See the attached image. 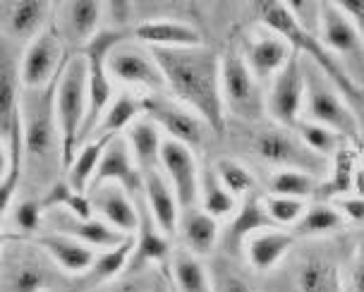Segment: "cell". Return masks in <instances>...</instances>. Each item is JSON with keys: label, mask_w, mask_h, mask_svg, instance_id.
I'll return each mask as SVG.
<instances>
[{"label": "cell", "mask_w": 364, "mask_h": 292, "mask_svg": "<svg viewBox=\"0 0 364 292\" xmlns=\"http://www.w3.org/2000/svg\"><path fill=\"white\" fill-rule=\"evenodd\" d=\"M166 77L168 94L199 115L211 132H225L220 55L213 48H149Z\"/></svg>", "instance_id": "obj_1"}, {"label": "cell", "mask_w": 364, "mask_h": 292, "mask_svg": "<svg viewBox=\"0 0 364 292\" xmlns=\"http://www.w3.org/2000/svg\"><path fill=\"white\" fill-rule=\"evenodd\" d=\"M255 8H257V15L266 29L273 31V34H281L283 38H288V43L297 50V53L307 55L311 63L318 65V70L336 84V89L343 94V99L353 106L357 118L362 122V129H364V89L348 75V70L343 67L341 60H338V58L331 53L318 38L304 34V31L297 27V22L292 19L285 3H259Z\"/></svg>", "instance_id": "obj_2"}, {"label": "cell", "mask_w": 364, "mask_h": 292, "mask_svg": "<svg viewBox=\"0 0 364 292\" xmlns=\"http://www.w3.org/2000/svg\"><path fill=\"white\" fill-rule=\"evenodd\" d=\"M55 84L46 89L27 92L22 99V120H24V163L36 168V175L50 180L55 166L63 163V137L55 118Z\"/></svg>", "instance_id": "obj_3"}, {"label": "cell", "mask_w": 364, "mask_h": 292, "mask_svg": "<svg viewBox=\"0 0 364 292\" xmlns=\"http://www.w3.org/2000/svg\"><path fill=\"white\" fill-rule=\"evenodd\" d=\"M245 146L252 158L276 171H304L311 175L328 173V158L309 151L295 129L281 127L273 120L247 125Z\"/></svg>", "instance_id": "obj_4"}, {"label": "cell", "mask_w": 364, "mask_h": 292, "mask_svg": "<svg viewBox=\"0 0 364 292\" xmlns=\"http://www.w3.org/2000/svg\"><path fill=\"white\" fill-rule=\"evenodd\" d=\"M302 67H304V118L333 129L336 134H341L350 144L362 146L364 129L353 106L343 99V94L336 89V84L307 55H302Z\"/></svg>", "instance_id": "obj_5"}, {"label": "cell", "mask_w": 364, "mask_h": 292, "mask_svg": "<svg viewBox=\"0 0 364 292\" xmlns=\"http://www.w3.org/2000/svg\"><path fill=\"white\" fill-rule=\"evenodd\" d=\"M89 110V63L80 50L70 53L55 84V118L63 137V166L73 163L80 148L82 127Z\"/></svg>", "instance_id": "obj_6"}, {"label": "cell", "mask_w": 364, "mask_h": 292, "mask_svg": "<svg viewBox=\"0 0 364 292\" xmlns=\"http://www.w3.org/2000/svg\"><path fill=\"white\" fill-rule=\"evenodd\" d=\"M3 292H48L58 281V266L36 242L10 237L0 254Z\"/></svg>", "instance_id": "obj_7"}, {"label": "cell", "mask_w": 364, "mask_h": 292, "mask_svg": "<svg viewBox=\"0 0 364 292\" xmlns=\"http://www.w3.org/2000/svg\"><path fill=\"white\" fill-rule=\"evenodd\" d=\"M220 87H223V106L245 125L262 122L266 113V96L262 82L247 65L242 48L230 43L220 55Z\"/></svg>", "instance_id": "obj_8"}, {"label": "cell", "mask_w": 364, "mask_h": 292, "mask_svg": "<svg viewBox=\"0 0 364 292\" xmlns=\"http://www.w3.org/2000/svg\"><path fill=\"white\" fill-rule=\"evenodd\" d=\"M141 113L151 118L156 125L168 132V139H175L180 144L190 146L192 151L206 148L211 137V127L199 118L194 110L182 106L175 99H168L166 94L141 96Z\"/></svg>", "instance_id": "obj_9"}, {"label": "cell", "mask_w": 364, "mask_h": 292, "mask_svg": "<svg viewBox=\"0 0 364 292\" xmlns=\"http://www.w3.org/2000/svg\"><path fill=\"white\" fill-rule=\"evenodd\" d=\"M318 41L341 60L348 75L362 87L364 80V38L350 24V19L338 10L336 3L323 0L321 5V34Z\"/></svg>", "instance_id": "obj_10"}, {"label": "cell", "mask_w": 364, "mask_h": 292, "mask_svg": "<svg viewBox=\"0 0 364 292\" xmlns=\"http://www.w3.org/2000/svg\"><path fill=\"white\" fill-rule=\"evenodd\" d=\"M68 58L70 55H65V41L55 27H48L24 48V55L19 60V82L27 92L50 87L60 77Z\"/></svg>", "instance_id": "obj_11"}, {"label": "cell", "mask_w": 364, "mask_h": 292, "mask_svg": "<svg viewBox=\"0 0 364 292\" xmlns=\"http://www.w3.org/2000/svg\"><path fill=\"white\" fill-rule=\"evenodd\" d=\"M266 113L281 127L295 129L304 113V67L302 55L295 50L290 63L273 77L266 94Z\"/></svg>", "instance_id": "obj_12"}, {"label": "cell", "mask_w": 364, "mask_h": 292, "mask_svg": "<svg viewBox=\"0 0 364 292\" xmlns=\"http://www.w3.org/2000/svg\"><path fill=\"white\" fill-rule=\"evenodd\" d=\"M106 67L113 80L127 84V87L144 89L146 96L168 94L166 77L149 48H141L136 43H122L108 58Z\"/></svg>", "instance_id": "obj_13"}, {"label": "cell", "mask_w": 364, "mask_h": 292, "mask_svg": "<svg viewBox=\"0 0 364 292\" xmlns=\"http://www.w3.org/2000/svg\"><path fill=\"white\" fill-rule=\"evenodd\" d=\"M161 171L166 173L175 197L180 201V209H194L199 204L201 171L192 148L175 139H166L164 148H161Z\"/></svg>", "instance_id": "obj_14"}, {"label": "cell", "mask_w": 364, "mask_h": 292, "mask_svg": "<svg viewBox=\"0 0 364 292\" xmlns=\"http://www.w3.org/2000/svg\"><path fill=\"white\" fill-rule=\"evenodd\" d=\"M106 15V3L96 0H70L55 5V31L73 53L82 50L101 31V19Z\"/></svg>", "instance_id": "obj_15"}, {"label": "cell", "mask_w": 364, "mask_h": 292, "mask_svg": "<svg viewBox=\"0 0 364 292\" xmlns=\"http://www.w3.org/2000/svg\"><path fill=\"white\" fill-rule=\"evenodd\" d=\"M87 194L96 218H101L103 223H108L110 228L122 232V235H134L139 228V206L125 187L103 183L89 187Z\"/></svg>", "instance_id": "obj_16"}, {"label": "cell", "mask_w": 364, "mask_h": 292, "mask_svg": "<svg viewBox=\"0 0 364 292\" xmlns=\"http://www.w3.org/2000/svg\"><path fill=\"white\" fill-rule=\"evenodd\" d=\"M55 12L53 3L46 0H3V38L17 43H29L48 29V19Z\"/></svg>", "instance_id": "obj_17"}, {"label": "cell", "mask_w": 364, "mask_h": 292, "mask_svg": "<svg viewBox=\"0 0 364 292\" xmlns=\"http://www.w3.org/2000/svg\"><path fill=\"white\" fill-rule=\"evenodd\" d=\"M103 183H115V185L125 187L134 199L144 197V175H141L139 166H136V161L132 156V148H129L127 139L122 137V134L108 141L91 187L103 185Z\"/></svg>", "instance_id": "obj_18"}, {"label": "cell", "mask_w": 364, "mask_h": 292, "mask_svg": "<svg viewBox=\"0 0 364 292\" xmlns=\"http://www.w3.org/2000/svg\"><path fill=\"white\" fill-rule=\"evenodd\" d=\"M136 206H139V228L134 232V252L132 259H129L127 274H146V269L151 264H171L175 249L171 247L168 235L156 225L154 216L149 213L144 197L136 199Z\"/></svg>", "instance_id": "obj_19"}, {"label": "cell", "mask_w": 364, "mask_h": 292, "mask_svg": "<svg viewBox=\"0 0 364 292\" xmlns=\"http://www.w3.org/2000/svg\"><path fill=\"white\" fill-rule=\"evenodd\" d=\"M46 225L48 230L63 232L68 237L80 239L82 244L91 247V249H113V247L122 244L129 235H122V232L113 230L108 223H103L101 218H77L73 213L63 211V209H53V211H46Z\"/></svg>", "instance_id": "obj_20"}, {"label": "cell", "mask_w": 364, "mask_h": 292, "mask_svg": "<svg viewBox=\"0 0 364 292\" xmlns=\"http://www.w3.org/2000/svg\"><path fill=\"white\" fill-rule=\"evenodd\" d=\"M269 228H276V225H273V220L266 213L264 197H259L255 192L240 201L237 213L230 218L225 230L220 232V247H223L228 256H237L242 252V247L247 244V239Z\"/></svg>", "instance_id": "obj_21"}, {"label": "cell", "mask_w": 364, "mask_h": 292, "mask_svg": "<svg viewBox=\"0 0 364 292\" xmlns=\"http://www.w3.org/2000/svg\"><path fill=\"white\" fill-rule=\"evenodd\" d=\"M240 48H242L245 60L259 82H273V77L281 72L290 63V58L295 55V48L288 43V38L273 34V31L247 38Z\"/></svg>", "instance_id": "obj_22"}, {"label": "cell", "mask_w": 364, "mask_h": 292, "mask_svg": "<svg viewBox=\"0 0 364 292\" xmlns=\"http://www.w3.org/2000/svg\"><path fill=\"white\" fill-rule=\"evenodd\" d=\"M295 292H343L341 266L326 252H304L292 266Z\"/></svg>", "instance_id": "obj_23"}, {"label": "cell", "mask_w": 364, "mask_h": 292, "mask_svg": "<svg viewBox=\"0 0 364 292\" xmlns=\"http://www.w3.org/2000/svg\"><path fill=\"white\" fill-rule=\"evenodd\" d=\"M36 244L53 259V264L63 274L68 276H80V274H89L91 266L96 261V249L82 244L80 239L68 237L63 232L55 230H46L36 237Z\"/></svg>", "instance_id": "obj_24"}, {"label": "cell", "mask_w": 364, "mask_h": 292, "mask_svg": "<svg viewBox=\"0 0 364 292\" xmlns=\"http://www.w3.org/2000/svg\"><path fill=\"white\" fill-rule=\"evenodd\" d=\"M132 36L149 48H194L204 46L201 34L194 27L178 19H149V22L136 24Z\"/></svg>", "instance_id": "obj_25"}, {"label": "cell", "mask_w": 364, "mask_h": 292, "mask_svg": "<svg viewBox=\"0 0 364 292\" xmlns=\"http://www.w3.org/2000/svg\"><path fill=\"white\" fill-rule=\"evenodd\" d=\"M144 201H146L149 213H151L156 220V225H159L168 237L175 235V230H178V225H180V201L175 197L173 187L161 168L159 171L144 173Z\"/></svg>", "instance_id": "obj_26"}, {"label": "cell", "mask_w": 364, "mask_h": 292, "mask_svg": "<svg viewBox=\"0 0 364 292\" xmlns=\"http://www.w3.org/2000/svg\"><path fill=\"white\" fill-rule=\"evenodd\" d=\"M292 244H295V235L288 230H278V228L262 230V232H257L255 237L247 239V244H245L247 264L255 271H259V274L273 271L290 254Z\"/></svg>", "instance_id": "obj_27"}, {"label": "cell", "mask_w": 364, "mask_h": 292, "mask_svg": "<svg viewBox=\"0 0 364 292\" xmlns=\"http://www.w3.org/2000/svg\"><path fill=\"white\" fill-rule=\"evenodd\" d=\"M180 235L185 239V249H190L194 256H209L216 249L220 239L218 220L209 216L201 206L185 209L180 213Z\"/></svg>", "instance_id": "obj_28"}, {"label": "cell", "mask_w": 364, "mask_h": 292, "mask_svg": "<svg viewBox=\"0 0 364 292\" xmlns=\"http://www.w3.org/2000/svg\"><path fill=\"white\" fill-rule=\"evenodd\" d=\"M125 139L132 156L139 166L141 175L149 171H159L161 168V148H164V137H161V127L151 118H139L132 122V127L125 132Z\"/></svg>", "instance_id": "obj_29"}, {"label": "cell", "mask_w": 364, "mask_h": 292, "mask_svg": "<svg viewBox=\"0 0 364 292\" xmlns=\"http://www.w3.org/2000/svg\"><path fill=\"white\" fill-rule=\"evenodd\" d=\"M168 266H171V283L178 292H213L211 271L190 249H175Z\"/></svg>", "instance_id": "obj_30"}, {"label": "cell", "mask_w": 364, "mask_h": 292, "mask_svg": "<svg viewBox=\"0 0 364 292\" xmlns=\"http://www.w3.org/2000/svg\"><path fill=\"white\" fill-rule=\"evenodd\" d=\"M355 171H357V153L353 151V144L346 141L338 153L333 156V163H331V175L328 180H323L318 187V199L333 201L338 197H346V194L355 192Z\"/></svg>", "instance_id": "obj_31"}, {"label": "cell", "mask_w": 364, "mask_h": 292, "mask_svg": "<svg viewBox=\"0 0 364 292\" xmlns=\"http://www.w3.org/2000/svg\"><path fill=\"white\" fill-rule=\"evenodd\" d=\"M199 201L204 209L213 218H232L240 209V201L232 192H228V187L220 183L216 168L206 166L201 171V187H199Z\"/></svg>", "instance_id": "obj_32"}, {"label": "cell", "mask_w": 364, "mask_h": 292, "mask_svg": "<svg viewBox=\"0 0 364 292\" xmlns=\"http://www.w3.org/2000/svg\"><path fill=\"white\" fill-rule=\"evenodd\" d=\"M139 113H141V99H136L132 94H120L118 99L110 103V108L106 110L101 125L96 127L91 139L120 137V132H127V129L132 127V122L139 120Z\"/></svg>", "instance_id": "obj_33"}, {"label": "cell", "mask_w": 364, "mask_h": 292, "mask_svg": "<svg viewBox=\"0 0 364 292\" xmlns=\"http://www.w3.org/2000/svg\"><path fill=\"white\" fill-rule=\"evenodd\" d=\"M108 141L110 139H106V137L91 139L75 153L73 163H70V168H68V183L73 185L77 192H84V194L89 192V187H91V183H94V178H96V171H99V163L103 158V151H106Z\"/></svg>", "instance_id": "obj_34"}, {"label": "cell", "mask_w": 364, "mask_h": 292, "mask_svg": "<svg viewBox=\"0 0 364 292\" xmlns=\"http://www.w3.org/2000/svg\"><path fill=\"white\" fill-rule=\"evenodd\" d=\"M346 228V218L341 216V211L333 204L318 201V204L307 206L304 216L297 220L292 235L295 237H323L331 232H338Z\"/></svg>", "instance_id": "obj_35"}, {"label": "cell", "mask_w": 364, "mask_h": 292, "mask_svg": "<svg viewBox=\"0 0 364 292\" xmlns=\"http://www.w3.org/2000/svg\"><path fill=\"white\" fill-rule=\"evenodd\" d=\"M132 252H134V235H129L125 242L113 247V249L99 252L94 266L89 271V281L94 285H108L118 281L122 274H127Z\"/></svg>", "instance_id": "obj_36"}, {"label": "cell", "mask_w": 364, "mask_h": 292, "mask_svg": "<svg viewBox=\"0 0 364 292\" xmlns=\"http://www.w3.org/2000/svg\"><path fill=\"white\" fill-rule=\"evenodd\" d=\"M318 180L316 175L304 171H276L269 180V192L278 197H292V199H309L318 194Z\"/></svg>", "instance_id": "obj_37"}, {"label": "cell", "mask_w": 364, "mask_h": 292, "mask_svg": "<svg viewBox=\"0 0 364 292\" xmlns=\"http://www.w3.org/2000/svg\"><path fill=\"white\" fill-rule=\"evenodd\" d=\"M295 132H297V137L304 141V146H307L309 151L318 153L321 158H333L338 153V148L346 144V139H343L341 134H336L333 129L318 125V122H311L307 118H302L297 122Z\"/></svg>", "instance_id": "obj_38"}, {"label": "cell", "mask_w": 364, "mask_h": 292, "mask_svg": "<svg viewBox=\"0 0 364 292\" xmlns=\"http://www.w3.org/2000/svg\"><path fill=\"white\" fill-rule=\"evenodd\" d=\"M213 168H216L220 183L228 187V192L235 194L240 201L257 192L255 190V187H257L255 175L250 173V168L240 163V161H235V158H218Z\"/></svg>", "instance_id": "obj_39"}, {"label": "cell", "mask_w": 364, "mask_h": 292, "mask_svg": "<svg viewBox=\"0 0 364 292\" xmlns=\"http://www.w3.org/2000/svg\"><path fill=\"white\" fill-rule=\"evenodd\" d=\"M264 206L269 218L273 220L276 228H288V225H297V220L304 216L307 206L302 199H292V197H278V194H269L264 197Z\"/></svg>", "instance_id": "obj_40"}, {"label": "cell", "mask_w": 364, "mask_h": 292, "mask_svg": "<svg viewBox=\"0 0 364 292\" xmlns=\"http://www.w3.org/2000/svg\"><path fill=\"white\" fill-rule=\"evenodd\" d=\"M46 223V211L41 206V201H31L24 199L17 206H12V225L17 230L19 239H29L34 237L41 225Z\"/></svg>", "instance_id": "obj_41"}, {"label": "cell", "mask_w": 364, "mask_h": 292, "mask_svg": "<svg viewBox=\"0 0 364 292\" xmlns=\"http://www.w3.org/2000/svg\"><path fill=\"white\" fill-rule=\"evenodd\" d=\"M288 12L292 15V19L297 22L304 34L318 38L321 34V5L323 0H290Z\"/></svg>", "instance_id": "obj_42"}, {"label": "cell", "mask_w": 364, "mask_h": 292, "mask_svg": "<svg viewBox=\"0 0 364 292\" xmlns=\"http://www.w3.org/2000/svg\"><path fill=\"white\" fill-rule=\"evenodd\" d=\"M211 285L213 292H255L250 281L225 261H220L211 269Z\"/></svg>", "instance_id": "obj_43"}, {"label": "cell", "mask_w": 364, "mask_h": 292, "mask_svg": "<svg viewBox=\"0 0 364 292\" xmlns=\"http://www.w3.org/2000/svg\"><path fill=\"white\" fill-rule=\"evenodd\" d=\"M134 10H136V3H129V0H110V3H106L108 29L129 31V27L134 24V19H139L134 15Z\"/></svg>", "instance_id": "obj_44"}, {"label": "cell", "mask_w": 364, "mask_h": 292, "mask_svg": "<svg viewBox=\"0 0 364 292\" xmlns=\"http://www.w3.org/2000/svg\"><path fill=\"white\" fill-rule=\"evenodd\" d=\"M156 278L151 281L146 274H127L122 281H113L108 285H101L96 292H151Z\"/></svg>", "instance_id": "obj_45"}, {"label": "cell", "mask_w": 364, "mask_h": 292, "mask_svg": "<svg viewBox=\"0 0 364 292\" xmlns=\"http://www.w3.org/2000/svg\"><path fill=\"white\" fill-rule=\"evenodd\" d=\"M331 204L341 211V216L350 220V223H364V199L357 194H346V197H338Z\"/></svg>", "instance_id": "obj_46"}, {"label": "cell", "mask_w": 364, "mask_h": 292, "mask_svg": "<svg viewBox=\"0 0 364 292\" xmlns=\"http://www.w3.org/2000/svg\"><path fill=\"white\" fill-rule=\"evenodd\" d=\"M336 5L350 19V24L357 29V34L364 38V0H338Z\"/></svg>", "instance_id": "obj_47"}, {"label": "cell", "mask_w": 364, "mask_h": 292, "mask_svg": "<svg viewBox=\"0 0 364 292\" xmlns=\"http://www.w3.org/2000/svg\"><path fill=\"white\" fill-rule=\"evenodd\" d=\"M350 292H364V242L355 256L353 276H350Z\"/></svg>", "instance_id": "obj_48"}, {"label": "cell", "mask_w": 364, "mask_h": 292, "mask_svg": "<svg viewBox=\"0 0 364 292\" xmlns=\"http://www.w3.org/2000/svg\"><path fill=\"white\" fill-rule=\"evenodd\" d=\"M355 194L364 199V166H357L355 171Z\"/></svg>", "instance_id": "obj_49"}, {"label": "cell", "mask_w": 364, "mask_h": 292, "mask_svg": "<svg viewBox=\"0 0 364 292\" xmlns=\"http://www.w3.org/2000/svg\"><path fill=\"white\" fill-rule=\"evenodd\" d=\"M151 292H178L173 288V283H164L161 278H156V283H154V290Z\"/></svg>", "instance_id": "obj_50"}]
</instances>
